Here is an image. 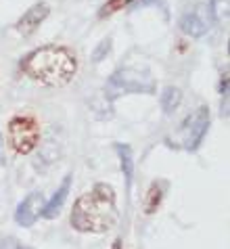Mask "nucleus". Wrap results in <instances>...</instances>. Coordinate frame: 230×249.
Instances as JSON below:
<instances>
[{"mask_svg": "<svg viewBox=\"0 0 230 249\" xmlns=\"http://www.w3.org/2000/svg\"><path fill=\"white\" fill-rule=\"evenodd\" d=\"M71 186H73V176L67 174L65 178H63V182L57 186V191L53 193V197L46 199L44 210H42V218L44 220H57L61 216V212L65 210V203L69 199V193H71Z\"/></svg>", "mask_w": 230, "mask_h": 249, "instance_id": "9", "label": "nucleus"}, {"mask_svg": "<svg viewBox=\"0 0 230 249\" xmlns=\"http://www.w3.org/2000/svg\"><path fill=\"white\" fill-rule=\"evenodd\" d=\"M209 9V17L213 23H222L228 19V0H212L207 4Z\"/></svg>", "mask_w": 230, "mask_h": 249, "instance_id": "13", "label": "nucleus"}, {"mask_svg": "<svg viewBox=\"0 0 230 249\" xmlns=\"http://www.w3.org/2000/svg\"><path fill=\"white\" fill-rule=\"evenodd\" d=\"M212 128V111L207 105H201L197 111L191 113L178 128V147L186 153H197Z\"/></svg>", "mask_w": 230, "mask_h": 249, "instance_id": "5", "label": "nucleus"}, {"mask_svg": "<svg viewBox=\"0 0 230 249\" xmlns=\"http://www.w3.org/2000/svg\"><path fill=\"white\" fill-rule=\"evenodd\" d=\"M109 249H124V239H122V237H115Z\"/></svg>", "mask_w": 230, "mask_h": 249, "instance_id": "17", "label": "nucleus"}, {"mask_svg": "<svg viewBox=\"0 0 230 249\" xmlns=\"http://www.w3.org/2000/svg\"><path fill=\"white\" fill-rule=\"evenodd\" d=\"M19 71L42 86H65L78 73V57L67 46L46 44L23 54Z\"/></svg>", "mask_w": 230, "mask_h": 249, "instance_id": "2", "label": "nucleus"}, {"mask_svg": "<svg viewBox=\"0 0 230 249\" xmlns=\"http://www.w3.org/2000/svg\"><path fill=\"white\" fill-rule=\"evenodd\" d=\"M111 48H113V40L111 38H105L99 42V46L92 51V63H101L111 54Z\"/></svg>", "mask_w": 230, "mask_h": 249, "instance_id": "15", "label": "nucleus"}, {"mask_svg": "<svg viewBox=\"0 0 230 249\" xmlns=\"http://www.w3.org/2000/svg\"><path fill=\"white\" fill-rule=\"evenodd\" d=\"M120 222L117 193L109 182H96L73 201L69 226L80 234H105Z\"/></svg>", "mask_w": 230, "mask_h": 249, "instance_id": "1", "label": "nucleus"}, {"mask_svg": "<svg viewBox=\"0 0 230 249\" xmlns=\"http://www.w3.org/2000/svg\"><path fill=\"white\" fill-rule=\"evenodd\" d=\"M2 144H4V142H2V134H0V151H2Z\"/></svg>", "mask_w": 230, "mask_h": 249, "instance_id": "18", "label": "nucleus"}, {"mask_svg": "<svg viewBox=\"0 0 230 249\" xmlns=\"http://www.w3.org/2000/svg\"><path fill=\"white\" fill-rule=\"evenodd\" d=\"M134 0H107L103 6H101V11H99V19H105V17H111V15H115L117 11H122L124 6H130Z\"/></svg>", "mask_w": 230, "mask_h": 249, "instance_id": "14", "label": "nucleus"}, {"mask_svg": "<svg viewBox=\"0 0 230 249\" xmlns=\"http://www.w3.org/2000/svg\"><path fill=\"white\" fill-rule=\"evenodd\" d=\"M0 249H34V247L21 243L17 237H4L0 239Z\"/></svg>", "mask_w": 230, "mask_h": 249, "instance_id": "16", "label": "nucleus"}, {"mask_svg": "<svg viewBox=\"0 0 230 249\" xmlns=\"http://www.w3.org/2000/svg\"><path fill=\"white\" fill-rule=\"evenodd\" d=\"M167 193H170V180L167 178H155L144 193V201H142L144 216H155Z\"/></svg>", "mask_w": 230, "mask_h": 249, "instance_id": "10", "label": "nucleus"}, {"mask_svg": "<svg viewBox=\"0 0 230 249\" xmlns=\"http://www.w3.org/2000/svg\"><path fill=\"white\" fill-rule=\"evenodd\" d=\"M44 203H46V197L44 193L40 191H32L21 199L17 210H15V224L21 228H32L34 224L42 218V210H44Z\"/></svg>", "mask_w": 230, "mask_h": 249, "instance_id": "7", "label": "nucleus"}, {"mask_svg": "<svg viewBox=\"0 0 230 249\" xmlns=\"http://www.w3.org/2000/svg\"><path fill=\"white\" fill-rule=\"evenodd\" d=\"M113 151L117 159H120V170L124 174L125 180V191L132 189V182H134V174H136V159H134V151L128 142H113Z\"/></svg>", "mask_w": 230, "mask_h": 249, "instance_id": "11", "label": "nucleus"}, {"mask_svg": "<svg viewBox=\"0 0 230 249\" xmlns=\"http://www.w3.org/2000/svg\"><path fill=\"white\" fill-rule=\"evenodd\" d=\"M48 15H51V6H48V2H36L19 17V21L15 23V30L23 38H30L40 30V25L46 21Z\"/></svg>", "mask_w": 230, "mask_h": 249, "instance_id": "8", "label": "nucleus"}, {"mask_svg": "<svg viewBox=\"0 0 230 249\" xmlns=\"http://www.w3.org/2000/svg\"><path fill=\"white\" fill-rule=\"evenodd\" d=\"M180 103H182V90L178 86H165L161 94H159V105H161L165 115H174L178 111Z\"/></svg>", "mask_w": 230, "mask_h": 249, "instance_id": "12", "label": "nucleus"}, {"mask_svg": "<svg viewBox=\"0 0 230 249\" xmlns=\"http://www.w3.org/2000/svg\"><path fill=\"white\" fill-rule=\"evenodd\" d=\"M212 25H213V21H212V17H209L207 4H197L195 9L186 11L178 21L180 32L188 38H203L205 34L212 30Z\"/></svg>", "mask_w": 230, "mask_h": 249, "instance_id": "6", "label": "nucleus"}, {"mask_svg": "<svg viewBox=\"0 0 230 249\" xmlns=\"http://www.w3.org/2000/svg\"><path fill=\"white\" fill-rule=\"evenodd\" d=\"M42 141L40 122L30 113H17L6 122V142L15 155H30Z\"/></svg>", "mask_w": 230, "mask_h": 249, "instance_id": "4", "label": "nucleus"}, {"mask_svg": "<svg viewBox=\"0 0 230 249\" xmlns=\"http://www.w3.org/2000/svg\"><path fill=\"white\" fill-rule=\"evenodd\" d=\"M125 94H157V82L146 67L125 65L115 69L103 86V96L107 103H113Z\"/></svg>", "mask_w": 230, "mask_h": 249, "instance_id": "3", "label": "nucleus"}]
</instances>
